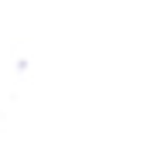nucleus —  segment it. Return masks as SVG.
<instances>
[]
</instances>
